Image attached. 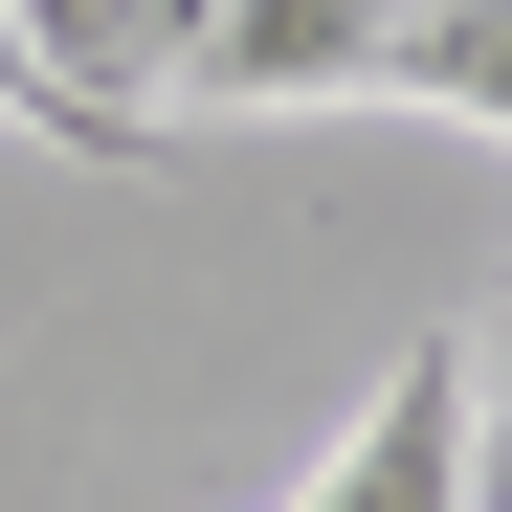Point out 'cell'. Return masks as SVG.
<instances>
[{
  "mask_svg": "<svg viewBox=\"0 0 512 512\" xmlns=\"http://www.w3.org/2000/svg\"><path fill=\"white\" fill-rule=\"evenodd\" d=\"M201 23H223V0H23V67H45L67 156H156V134H179Z\"/></svg>",
  "mask_w": 512,
  "mask_h": 512,
  "instance_id": "cell-1",
  "label": "cell"
},
{
  "mask_svg": "<svg viewBox=\"0 0 512 512\" xmlns=\"http://www.w3.org/2000/svg\"><path fill=\"white\" fill-rule=\"evenodd\" d=\"M290 512H468V334L379 357V401L334 423V468H312Z\"/></svg>",
  "mask_w": 512,
  "mask_h": 512,
  "instance_id": "cell-2",
  "label": "cell"
},
{
  "mask_svg": "<svg viewBox=\"0 0 512 512\" xmlns=\"http://www.w3.org/2000/svg\"><path fill=\"white\" fill-rule=\"evenodd\" d=\"M379 90V0H223L179 112H357Z\"/></svg>",
  "mask_w": 512,
  "mask_h": 512,
  "instance_id": "cell-3",
  "label": "cell"
},
{
  "mask_svg": "<svg viewBox=\"0 0 512 512\" xmlns=\"http://www.w3.org/2000/svg\"><path fill=\"white\" fill-rule=\"evenodd\" d=\"M379 90L446 112V134H512V0H423V23H379Z\"/></svg>",
  "mask_w": 512,
  "mask_h": 512,
  "instance_id": "cell-4",
  "label": "cell"
},
{
  "mask_svg": "<svg viewBox=\"0 0 512 512\" xmlns=\"http://www.w3.org/2000/svg\"><path fill=\"white\" fill-rule=\"evenodd\" d=\"M0 134H45V156H67V112H45V67H23V0H0Z\"/></svg>",
  "mask_w": 512,
  "mask_h": 512,
  "instance_id": "cell-5",
  "label": "cell"
},
{
  "mask_svg": "<svg viewBox=\"0 0 512 512\" xmlns=\"http://www.w3.org/2000/svg\"><path fill=\"white\" fill-rule=\"evenodd\" d=\"M468 512H512V423L490 401H468Z\"/></svg>",
  "mask_w": 512,
  "mask_h": 512,
  "instance_id": "cell-6",
  "label": "cell"
},
{
  "mask_svg": "<svg viewBox=\"0 0 512 512\" xmlns=\"http://www.w3.org/2000/svg\"><path fill=\"white\" fill-rule=\"evenodd\" d=\"M468 401H490V423H512V290H490V357H468Z\"/></svg>",
  "mask_w": 512,
  "mask_h": 512,
  "instance_id": "cell-7",
  "label": "cell"
}]
</instances>
